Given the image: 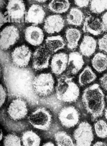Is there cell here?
Instances as JSON below:
<instances>
[{"mask_svg":"<svg viewBox=\"0 0 107 146\" xmlns=\"http://www.w3.org/2000/svg\"><path fill=\"white\" fill-rule=\"evenodd\" d=\"M5 18L4 17L2 13H1V27L3 24L5 22Z\"/></svg>","mask_w":107,"mask_h":146,"instance_id":"8d00e7d4","label":"cell"},{"mask_svg":"<svg viewBox=\"0 0 107 146\" xmlns=\"http://www.w3.org/2000/svg\"><path fill=\"white\" fill-rule=\"evenodd\" d=\"M43 31L36 26H30L26 28L24 37L28 43L34 46H39L44 39Z\"/></svg>","mask_w":107,"mask_h":146,"instance_id":"4fadbf2b","label":"cell"},{"mask_svg":"<svg viewBox=\"0 0 107 146\" xmlns=\"http://www.w3.org/2000/svg\"><path fill=\"white\" fill-rule=\"evenodd\" d=\"M101 23L103 32H107V11L102 16Z\"/></svg>","mask_w":107,"mask_h":146,"instance_id":"836d02e7","label":"cell"},{"mask_svg":"<svg viewBox=\"0 0 107 146\" xmlns=\"http://www.w3.org/2000/svg\"><path fill=\"white\" fill-rule=\"evenodd\" d=\"M81 36V31L79 29L73 27L67 28L65 34L67 48L71 50L76 49L78 46Z\"/></svg>","mask_w":107,"mask_h":146,"instance_id":"ffe728a7","label":"cell"},{"mask_svg":"<svg viewBox=\"0 0 107 146\" xmlns=\"http://www.w3.org/2000/svg\"><path fill=\"white\" fill-rule=\"evenodd\" d=\"M2 137H3V133L2 132H1V140L2 139Z\"/></svg>","mask_w":107,"mask_h":146,"instance_id":"b9f144b4","label":"cell"},{"mask_svg":"<svg viewBox=\"0 0 107 146\" xmlns=\"http://www.w3.org/2000/svg\"><path fill=\"white\" fill-rule=\"evenodd\" d=\"M71 3L69 0H52L48 4L50 11L57 14H62L69 10Z\"/></svg>","mask_w":107,"mask_h":146,"instance_id":"603a6c76","label":"cell"},{"mask_svg":"<svg viewBox=\"0 0 107 146\" xmlns=\"http://www.w3.org/2000/svg\"><path fill=\"white\" fill-rule=\"evenodd\" d=\"M55 90L57 99L66 103L76 102L80 94L78 86L74 82L73 77L68 74L62 75L58 78Z\"/></svg>","mask_w":107,"mask_h":146,"instance_id":"3957f363","label":"cell"},{"mask_svg":"<svg viewBox=\"0 0 107 146\" xmlns=\"http://www.w3.org/2000/svg\"><path fill=\"white\" fill-rule=\"evenodd\" d=\"M105 116L106 119V120H107V107L106 109L105 110Z\"/></svg>","mask_w":107,"mask_h":146,"instance_id":"60d3db41","label":"cell"},{"mask_svg":"<svg viewBox=\"0 0 107 146\" xmlns=\"http://www.w3.org/2000/svg\"><path fill=\"white\" fill-rule=\"evenodd\" d=\"M74 3L79 7H87L90 3V0H73Z\"/></svg>","mask_w":107,"mask_h":146,"instance_id":"d6a6232c","label":"cell"},{"mask_svg":"<svg viewBox=\"0 0 107 146\" xmlns=\"http://www.w3.org/2000/svg\"><path fill=\"white\" fill-rule=\"evenodd\" d=\"M100 81L101 86L107 92V74L102 76L100 79ZM106 99L107 100V96Z\"/></svg>","mask_w":107,"mask_h":146,"instance_id":"e575fe53","label":"cell"},{"mask_svg":"<svg viewBox=\"0 0 107 146\" xmlns=\"http://www.w3.org/2000/svg\"><path fill=\"white\" fill-rule=\"evenodd\" d=\"M0 2H1V7H2L3 5V4H4V0H1Z\"/></svg>","mask_w":107,"mask_h":146,"instance_id":"ab89813d","label":"cell"},{"mask_svg":"<svg viewBox=\"0 0 107 146\" xmlns=\"http://www.w3.org/2000/svg\"><path fill=\"white\" fill-rule=\"evenodd\" d=\"M93 68L99 73L103 72L107 69V56L102 53L95 55L91 60Z\"/></svg>","mask_w":107,"mask_h":146,"instance_id":"d4e9b609","label":"cell"},{"mask_svg":"<svg viewBox=\"0 0 107 146\" xmlns=\"http://www.w3.org/2000/svg\"><path fill=\"white\" fill-rule=\"evenodd\" d=\"M97 48V42L93 37L89 35L84 36L79 46V50L82 55L87 57L92 56Z\"/></svg>","mask_w":107,"mask_h":146,"instance_id":"d6986e66","label":"cell"},{"mask_svg":"<svg viewBox=\"0 0 107 146\" xmlns=\"http://www.w3.org/2000/svg\"><path fill=\"white\" fill-rule=\"evenodd\" d=\"M94 129L97 136L102 139L107 137V123L103 120H99L94 124Z\"/></svg>","mask_w":107,"mask_h":146,"instance_id":"f1b7e54d","label":"cell"},{"mask_svg":"<svg viewBox=\"0 0 107 146\" xmlns=\"http://www.w3.org/2000/svg\"><path fill=\"white\" fill-rule=\"evenodd\" d=\"M4 146H22L19 137L13 133L9 134L5 137Z\"/></svg>","mask_w":107,"mask_h":146,"instance_id":"f546056e","label":"cell"},{"mask_svg":"<svg viewBox=\"0 0 107 146\" xmlns=\"http://www.w3.org/2000/svg\"><path fill=\"white\" fill-rule=\"evenodd\" d=\"M54 84L55 81L52 74L43 73L34 78L33 89L38 96L47 97L54 92Z\"/></svg>","mask_w":107,"mask_h":146,"instance_id":"277c9868","label":"cell"},{"mask_svg":"<svg viewBox=\"0 0 107 146\" xmlns=\"http://www.w3.org/2000/svg\"><path fill=\"white\" fill-rule=\"evenodd\" d=\"M85 64L83 57L78 52H71L68 56L67 74L75 75L82 69Z\"/></svg>","mask_w":107,"mask_h":146,"instance_id":"e0dca14e","label":"cell"},{"mask_svg":"<svg viewBox=\"0 0 107 146\" xmlns=\"http://www.w3.org/2000/svg\"><path fill=\"white\" fill-rule=\"evenodd\" d=\"M96 78L97 76L92 68L89 66H87L79 74L78 82L80 86H84L92 83Z\"/></svg>","mask_w":107,"mask_h":146,"instance_id":"484cf974","label":"cell"},{"mask_svg":"<svg viewBox=\"0 0 107 146\" xmlns=\"http://www.w3.org/2000/svg\"><path fill=\"white\" fill-rule=\"evenodd\" d=\"M7 112L9 117L14 121L24 119L28 112L26 101L21 98H16L9 104Z\"/></svg>","mask_w":107,"mask_h":146,"instance_id":"30bf717a","label":"cell"},{"mask_svg":"<svg viewBox=\"0 0 107 146\" xmlns=\"http://www.w3.org/2000/svg\"><path fill=\"white\" fill-rule=\"evenodd\" d=\"M6 9L8 14L12 19H20L25 13V4L23 0H9Z\"/></svg>","mask_w":107,"mask_h":146,"instance_id":"9a60e30c","label":"cell"},{"mask_svg":"<svg viewBox=\"0 0 107 146\" xmlns=\"http://www.w3.org/2000/svg\"><path fill=\"white\" fill-rule=\"evenodd\" d=\"M66 20L69 25L80 26L85 20L83 13L78 8H72L67 15Z\"/></svg>","mask_w":107,"mask_h":146,"instance_id":"7402d4cb","label":"cell"},{"mask_svg":"<svg viewBox=\"0 0 107 146\" xmlns=\"http://www.w3.org/2000/svg\"><path fill=\"white\" fill-rule=\"evenodd\" d=\"M32 55L31 50L25 45L16 47L11 54L13 64L20 68H26Z\"/></svg>","mask_w":107,"mask_h":146,"instance_id":"8fae6325","label":"cell"},{"mask_svg":"<svg viewBox=\"0 0 107 146\" xmlns=\"http://www.w3.org/2000/svg\"><path fill=\"white\" fill-rule=\"evenodd\" d=\"M76 146H91L94 135L91 125L87 122H82L73 133Z\"/></svg>","mask_w":107,"mask_h":146,"instance_id":"8992f818","label":"cell"},{"mask_svg":"<svg viewBox=\"0 0 107 146\" xmlns=\"http://www.w3.org/2000/svg\"><path fill=\"white\" fill-rule=\"evenodd\" d=\"M7 97V93H6V89L2 85H1L0 88V105L1 107L3 104H4Z\"/></svg>","mask_w":107,"mask_h":146,"instance_id":"1f68e13d","label":"cell"},{"mask_svg":"<svg viewBox=\"0 0 107 146\" xmlns=\"http://www.w3.org/2000/svg\"><path fill=\"white\" fill-rule=\"evenodd\" d=\"M42 146H55V145L53 144L52 142H48V143H46V144Z\"/></svg>","mask_w":107,"mask_h":146,"instance_id":"74e56055","label":"cell"},{"mask_svg":"<svg viewBox=\"0 0 107 146\" xmlns=\"http://www.w3.org/2000/svg\"><path fill=\"white\" fill-rule=\"evenodd\" d=\"M57 146H76L71 137L65 131H59L55 134Z\"/></svg>","mask_w":107,"mask_h":146,"instance_id":"4316f807","label":"cell"},{"mask_svg":"<svg viewBox=\"0 0 107 146\" xmlns=\"http://www.w3.org/2000/svg\"><path fill=\"white\" fill-rule=\"evenodd\" d=\"M46 13L42 7L37 4H33L29 8L26 16V22L37 25L43 22Z\"/></svg>","mask_w":107,"mask_h":146,"instance_id":"2e32d148","label":"cell"},{"mask_svg":"<svg viewBox=\"0 0 107 146\" xmlns=\"http://www.w3.org/2000/svg\"><path fill=\"white\" fill-rule=\"evenodd\" d=\"M46 47L50 53H56L64 48L66 45L63 38L60 35L48 37L45 40Z\"/></svg>","mask_w":107,"mask_h":146,"instance_id":"44dd1931","label":"cell"},{"mask_svg":"<svg viewBox=\"0 0 107 146\" xmlns=\"http://www.w3.org/2000/svg\"><path fill=\"white\" fill-rule=\"evenodd\" d=\"M98 44L99 50L107 54V34H105L102 37L99 38Z\"/></svg>","mask_w":107,"mask_h":146,"instance_id":"4dcf8cb0","label":"cell"},{"mask_svg":"<svg viewBox=\"0 0 107 146\" xmlns=\"http://www.w3.org/2000/svg\"><path fill=\"white\" fill-rule=\"evenodd\" d=\"M28 120L33 127L39 130L47 131L52 125V116L46 108L40 107L30 115Z\"/></svg>","mask_w":107,"mask_h":146,"instance_id":"5b68a950","label":"cell"},{"mask_svg":"<svg viewBox=\"0 0 107 146\" xmlns=\"http://www.w3.org/2000/svg\"><path fill=\"white\" fill-rule=\"evenodd\" d=\"M35 75L31 69L20 68L13 64L7 65L4 70V79L9 95L21 98L34 105L39 102V98L33 87Z\"/></svg>","mask_w":107,"mask_h":146,"instance_id":"6da1fadb","label":"cell"},{"mask_svg":"<svg viewBox=\"0 0 107 146\" xmlns=\"http://www.w3.org/2000/svg\"><path fill=\"white\" fill-rule=\"evenodd\" d=\"M84 32L98 36L103 33L101 21L92 15L87 16L85 19L83 28Z\"/></svg>","mask_w":107,"mask_h":146,"instance_id":"ac0fdd59","label":"cell"},{"mask_svg":"<svg viewBox=\"0 0 107 146\" xmlns=\"http://www.w3.org/2000/svg\"><path fill=\"white\" fill-rule=\"evenodd\" d=\"M59 119L61 125L65 127H73L79 122L80 113L74 106H65L59 112Z\"/></svg>","mask_w":107,"mask_h":146,"instance_id":"52a82bcc","label":"cell"},{"mask_svg":"<svg viewBox=\"0 0 107 146\" xmlns=\"http://www.w3.org/2000/svg\"><path fill=\"white\" fill-rule=\"evenodd\" d=\"M93 146H107V144L102 141H98L95 143Z\"/></svg>","mask_w":107,"mask_h":146,"instance_id":"d590c367","label":"cell"},{"mask_svg":"<svg viewBox=\"0 0 107 146\" xmlns=\"http://www.w3.org/2000/svg\"><path fill=\"white\" fill-rule=\"evenodd\" d=\"M19 31L14 25L8 26L1 32L0 47L3 50H6L14 45L19 39Z\"/></svg>","mask_w":107,"mask_h":146,"instance_id":"ba28073f","label":"cell"},{"mask_svg":"<svg viewBox=\"0 0 107 146\" xmlns=\"http://www.w3.org/2000/svg\"><path fill=\"white\" fill-rule=\"evenodd\" d=\"M90 9L94 13H102L107 9V0H90Z\"/></svg>","mask_w":107,"mask_h":146,"instance_id":"83f0119b","label":"cell"},{"mask_svg":"<svg viewBox=\"0 0 107 146\" xmlns=\"http://www.w3.org/2000/svg\"><path fill=\"white\" fill-rule=\"evenodd\" d=\"M51 53L45 46L38 47L32 56V67L35 71H41L49 66Z\"/></svg>","mask_w":107,"mask_h":146,"instance_id":"9c48e42d","label":"cell"},{"mask_svg":"<svg viewBox=\"0 0 107 146\" xmlns=\"http://www.w3.org/2000/svg\"><path fill=\"white\" fill-rule=\"evenodd\" d=\"M32 1L39 3H44L46 2L48 0H32Z\"/></svg>","mask_w":107,"mask_h":146,"instance_id":"f35d334b","label":"cell"},{"mask_svg":"<svg viewBox=\"0 0 107 146\" xmlns=\"http://www.w3.org/2000/svg\"><path fill=\"white\" fill-rule=\"evenodd\" d=\"M82 102L92 121L102 116L106 106L105 94L99 84L95 83L85 89Z\"/></svg>","mask_w":107,"mask_h":146,"instance_id":"7a4b0ae2","label":"cell"},{"mask_svg":"<svg viewBox=\"0 0 107 146\" xmlns=\"http://www.w3.org/2000/svg\"><path fill=\"white\" fill-rule=\"evenodd\" d=\"M21 142L23 146H40L41 139L35 132L27 130L22 134Z\"/></svg>","mask_w":107,"mask_h":146,"instance_id":"cb8c5ba5","label":"cell"},{"mask_svg":"<svg viewBox=\"0 0 107 146\" xmlns=\"http://www.w3.org/2000/svg\"><path fill=\"white\" fill-rule=\"evenodd\" d=\"M65 25V20L61 15H52L48 16L45 20L44 29L48 34H54L61 31Z\"/></svg>","mask_w":107,"mask_h":146,"instance_id":"7c38bea8","label":"cell"},{"mask_svg":"<svg viewBox=\"0 0 107 146\" xmlns=\"http://www.w3.org/2000/svg\"><path fill=\"white\" fill-rule=\"evenodd\" d=\"M68 56L63 52L55 54L52 57L50 68L52 72L57 76L60 75L67 68Z\"/></svg>","mask_w":107,"mask_h":146,"instance_id":"5bb4252c","label":"cell"}]
</instances>
